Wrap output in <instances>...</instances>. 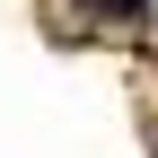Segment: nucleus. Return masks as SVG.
Wrapping results in <instances>:
<instances>
[{
    "mask_svg": "<svg viewBox=\"0 0 158 158\" xmlns=\"http://www.w3.org/2000/svg\"><path fill=\"white\" fill-rule=\"evenodd\" d=\"M114 9H141V0H114Z\"/></svg>",
    "mask_w": 158,
    "mask_h": 158,
    "instance_id": "nucleus-1",
    "label": "nucleus"
}]
</instances>
